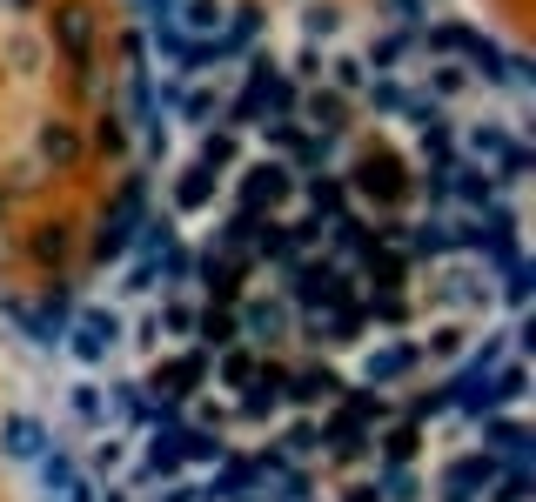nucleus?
<instances>
[{
    "label": "nucleus",
    "mask_w": 536,
    "mask_h": 502,
    "mask_svg": "<svg viewBox=\"0 0 536 502\" xmlns=\"http://www.w3.org/2000/svg\"><path fill=\"white\" fill-rule=\"evenodd\" d=\"M7 315H14V322H21L27 335L41 342V349H54V342L67 335V322H74V295H67V288H47V295H41V308L7 302Z\"/></svg>",
    "instance_id": "obj_1"
},
{
    "label": "nucleus",
    "mask_w": 536,
    "mask_h": 502,
    "mask_svg": "<svg viewBox=\"0 0 536 502\" xmlns=\"http://www.w3.org/2000/svg\"><path fill=\"white\" fill-rule=\"evenodd\" d=\"M114 342H121V322H114L108 308H81V315H74V328H67V349L81 355V362H108V349Z\"/></svg>",
    "instance_id": "obj_2"
},
{
    "label": "nucleus",
    "mask_w": 536,
    "mask_h": 502,
    "mask_svg": "<svg viewBox=\"0 0 536 502\" xmlns=\"http://www.w3.org/2000/svg\"><path fill=\"white\" fill-rule=\"evenodd\" d=\"M47 34H54V47H61L74 67H88V54H94V14L88 7H54Z\"/></svg>",
    "instance_id": "obj_3"
},
{
    "label": "nucleus",
    "mask_w": 536,
    "mask_h": 502,
    "mask_svg": "<svg viewBox=\"0 0 536 502\" xmlns=\"http://www.w3.org/2000/svg\"><path fill=\"white\" fill-rule=\"evenodd\" d=\"M302 308H329V302H349V288L329 262H295V288H289Z\"/></svg>",
    "instance_id": "obj_4"
},
{
    "label": "nucleus",
    "mask_w": 536,
    "mask_h": 502,
    "mask_svg": "<svg viewBox=\"0 0 536 502\" xmlns=\"http://www.w3.org/2000/svg\"><path fill=\"white\" fill-rule=\"evenodd\" d=\"M282 195H289V168H282V161H255V168L242 175V208H248V215L275 208Z\"/></svg>",
    "instance_id": "obj_5"
},
{
    "label": "nucleus",
    "mask_w": 536,
    "mask_h": 502,
    "mask_svg": "<svg viewBox=\"0 0 536 502\" xmlns=\"http://www.w3.org/2000/svg\"><path fill=\"white\" fill-rule=\"evenodd\" d=\"M295 108H302V121H295V128L302 134H315V141H335V134H342V121H349V101H342V94H309V101H295Z\"/></svg>",
    "instance_id": "obj_6"
},
{
    "label": "nucleus",
    "mask_w": 536,
    "mask_h": 502,
    "mask_svg": "<svg viewBox=\"0 0 536 502\" xmlns=\"http://www.w3.org/2000/svg\"><path fill=\"white\" fill-rule=\"evenodd\" d=\"M443 195H456L463 208H476V215H490L496 208V175L490 168H443Z\"/></svg>",
    "instance_id": "obj_7"
},
{
    "label": "nucleus",
    "mask_w": 536,
    "mask_h": 502,
    "mask_svg": "<svg viewBox=\"0 0 536 502\" xmlns=\"http://www.w3.org/2000/svg\"><path fill=\"white\" fill-rule=\"evenodd\" d=\"M356 195H369V201H396L402 195V168L396 161H382V154H369V161H356Z\"/></svg>",
    "instance_id": "obj_8"
},
{
    "label": "nucleus",
    "mask_w": 536,
    "mask_h": 502,
    "mask_svg": "<svg viewBox=\"0 0 536 502\" xmlns=\"http://www.w3.org/2000/svg\"><path fill=\"white\" fill-rule=\"evenodd\" d=\"M0 449L14 462H34V456H47V429L34 415H7V422H0Z\"/></svg>",
    "instance_id": "obj_9"
},
{
    "label": "nucleus",
    "mask_w": 536,
    "mask_h": 502,
    "mask_svg": "<svg viewBox=\"0 0 536 502\" xmlns=\"http://www.w3.org/2000/svg\"><path fill=\"white\" fill-rule=\"evenodd\" d=\"M208 375V355H181V362H168V369H155V389L148 395H161V402H175V395H188Z\"/></svg>",
    "instance_id": "obj_10"
},
{
    "label": "nucleus",
    "mask_w": 536,
    "mask_h": 502,
    "mask_svg": "<svg viewBox=\"0 0 536 502\" xmlns=\"http://www.w3.org/2000/svg\"><path fill=\"white\" fill-rule=\"evenodd\" d=\"M235 322H242L255 342H282V335H289V302H248Z\"/></svg>",
    "instance_id": "obj_11"
},
{
    "label": "nucleus",
    "mask_w": 536,
    "mask_h": 502,
    "mask_svg": "<svg viewBox=\"0 0 536 502\" xmlns=\"http://www.w3.org/2000/svg\"><path fill=\"white\" fill-rule=\"evenodd\" d=\"M282 389H289V402H302V409H315V402H335V395H342V382H335L329 369H302V375H289Z\"/></svg>",
    "instance_id": "obj_12"
},
{
    "label": "nucleus",
    "mask_w": 536,
    "mask_h": 502,
    "mask_svg": "<svg viewBox=\"0 0 536 502\" xmlns=\"http://www.w3.org/2000/svg\"><path fill=\"white\" fill-rule=\"evenodd\" d=\"M255 34H262V7H255V0H242V7L228 14V34L215 41V54H242V47H255Z\"/></svg>",
    "instance_id": "obj_13"
},
{
    "label": "nucleus",
    "mask_w": 536,
    "mask_h": 502,
    "mask_svg": "<svg viewBox=\"0 0 536 502\" xmlns=\"http://www.w3.org/2000/svg\"><path fill=\"white\" fill-rule=\"evenodd\" d=\"M168 21H175L181 34H188V41H195V34H201V41H208V34L222 27V0H181V7H175V14H168Z\"/></svg>",
    "instance_id": "obj_14"
},
{
    "label": "nucleus",
    "mask_w": 536,
    "mask_h": 502,
    "mask_svg": "<svg viewBox=\"0 0 536 502\" xmlns=\"http://www.w3.org/2000/svg\"><path fill=\"white\" fill-rule=\"evenodd\" d=\"M141 208H148V181L128 175L121 181V195H114V208H108V228H141V221H148Z\"/></svg>",
    "instance_id": "obj_15"
},
{
    "label": "nucleus",
    "mask_w": 536,
    "mask_h": 502,
    "mask_svg": "<svg viewBox=\"0 0 536 502\" xmlns=\"http://www.w3.org/2000/svg\"><path fill=\"white\" fill-rule=\"evenodd\" d=\"M416 355H423L416 342H389V349H376V355H369V369H362V375H369V382H396V375H409V369H416Z\"/></svg>",
    "instance_id": "obj_16"
},
{
    "label": "nucleus",
    "mask_w": 536,
    "mask_h": 502,
    "mask_svg": "<svg viewBox=\"0 0 536 502\" xmlns=\"http://www.w3.org/2000/svg\"><path fill=\"white\" fill-rule=\"evenodd\" d=\"M255 369H262V355H255V349H222V355H215V382H222V389H248Z\"/></svg>",
    "instance_id": "obj_17"
},
{
    "label": "nucleus",
    "mask_w": 536,
    "mask_h": 502,
    "mask_svg": "<svg viewBox=\"0 0 536 502\" xmlns=\"http://www.w3.org/2000/svg\"><path fill=\"white\" fill-rule=\"evenodd\" d=\"M208 201H215V175H208V168H188V175L175 181V208H188V215H201V208H208Z\"/></svg>",
    "instance_id": "obj_18"
},
{
    "label": "nucleus",
    "mask_w": 536,
    "mask_h": 502,
    "mask_svg": "<svg viewBox=\"0 0 536 502\" xmlns=\"http://www.w3.org/2000/svg\"><path fill=\"white\" fill-rule=\"evenodd\" d=\"M195 335L208 342V349H235L242 322H235V308H208V315H195Z\"/></svg>",
    "instance_id": "obj_19"
},
{
    "label": "nucleus",
    "mask_w": 536,
    "mask_h": 502,
    "mask_svg": "<svg viewBox=\"0 0 536 502\" xmlns=\"http://www.w3.org/2000/svg\"><path fill=\"white\" fill-rule=\"evenodd\" d=\"M41 154L54 168H74V161H81V134L67 128V121H54V128H41Z\"/></svg>",
    "instance_id": "obj_20"
},
{
    "label": "nucleus",
    "mask_w": 536,
    "mask_h": 502,
    "mask_svg": "<svg viewBox=\"0 0 536 502\" xmlns=\"http://www.w3.org/2000/svg\"><path fill=\"white\" fill-rule=\"evenodd\" d=\"M496 482V456H463L456 469H449V489L456 496H469V489H490Z\"/></svg>",
    "instance_id": "obj_21"
},
{
    "label": "nucleus",
    "mask_w": 536,
    "mask_h": 502,
    "mask_svg": "<svg viewBox=\"0 0 536 502\" xmlns=\"http://www.w3.org/2000/svg\"><path fill=\"white\" fill-rule=\"evenodd\" d=\"M175 449H181V462H222L228 456L215 429H175Z\"/></svg>",
    "instance_id": "obj_22"
},
{
    "label": "nucleus",
    "mask_w": 536,
    "mask_h": 502,
    "mask_svg": "<svg viewBox=\"0 0 536 502\" xmlns=\"http://www.w3.org/2000/svg\"><path fill=\"white\" fill-rule=\"evenodd\" d=\"M329 241L342 248V255H369L376 241H369V228H362L356 215H329Z\"/></svg>",
    "instance_id": "obj_23"
},
{
    "label": "nucleus",
    "mask_w": 536,
    "mask_h": 502,
    "mask_svg": "<svg viewBox=\"0 0 536 502\" xmlns=\"http://www.w3.org/2000/svg\"><path fill=\"white\" fill-rule=\"evenodd\" d=\"M523 389H530V369H523V362L490 369V402H496V409H503V402H523Z\"/></svg>",
    "instance_id": "obj_24"
},
{
    "label": "nucleus",
    "mask_w": 536,
    "mask_h": 502,
    "mask_svg": "<svg viewBox=\"0 0 536 502\" xmlns=\"http://www.w3.org/2000/svg\"><path fill=\"white\" fill-rule=\"evenodd\" d=\"M175 469H181L175 436H155V442H148V462H141V476H148V482H161V476H175Z\"/></svg>",
    "instance_id": "obj_25"
},
{
    "label": "nucleus",
    "mask_w": 536,
    "mask_h": 502,
    "mask_svg": "<svg viewBox=\"0 0 536 502\" xmlns=\"http://www.w3.org/2000/svg\"><path fill=\"white\" fill-rule=\"evenodd\" d=\"M302 195H309L315 221H329V215H342V181H335V175H315L309 188H302Z\"/></svg>",
    "instance_id": "obj_26"
},
{
    "label": "nucleus",
    "mask_w": 536,
    "mask_h": 502,
    "mask_svg": "<svg viewBox=\"0 0 536 502\" xmlns=\"http://www.w3.org/2000/svg\"><path fill=\"white\" fill-rule=\"evenodd\" d=\"M483 436H490L503 456H523V449H530V429H523V422H496V415H483Z\"/></svg>",
    "instance_id": "obj_27"
},
{
    "label": "nucleus",
    "mask_w": 536,
    "mask_h": 502,
    "mask_svg": "<svg viewBox=\"0 0 536 502\" xmlns=\"http://www.w3.org/2000/svg\"><path fill=\"white\" fill-rule=\"evenodd\" d=\"M201 282H208V295H215V302H235V262H222V255H208V262H201Z\"/></svg>",
    "instance_id": "obj_28"
},
{
    "label": "nucleus",
    "mask_w": 536,
    "mask_h": 502,
    "mask_svg": "<svg viewBox=\"0 0 536 502\" xmlns=\"http://www.w3.org/2000/svg\"><path fill=\"white\" fill-rule=\"evenodd\" d=\"M302 27H309V41H329L335 27H342V7H335V0H309V14H302Z\"/></svg>",
    "instance_id": "obj_29"
},
{
    "label": "nucleus",
    "mask_w": 536,
    "mask_h": 502,
    "mask_svg": "<svg viewBox=\"0 0 536 502\" xmlns=\"http://www.w3.org/2000/svg\"><path fill=\"white\" fill-rule=\"evenodd\" d=\"M349 402H342V422H382L389 415V402L382 395H362V389H342Z\"/></svg>",
    "instance_id": "obj_30"
},
{
    "label": "nucleus",
    "mask_w": 536,
    "mask_h": 502,
    "mask_svg": "<svg viewBox=\"0 0 536 502\" xmlns=\"http://www.w3.org/2000/svg\"><path fill=\"white\" fill-rule=\"evenodd\" d=\"M94 148L114 154V161L128 154V128H121V114H101V121H94Z\"/></svg>",
    "instance_id": "obj_31"
},
{
    "label": "nucleus",
    "mask_w": 536,
    "mask_h": 502,
    "mask_svg": "<svg viewBox=\"0 0 536 502\" xmlns=\"http://www.w3.org/2000/svg\"><path fill=\"white\" fill-rule=\"evenodd\" d=\"M315 449H322V422H295L282 436V456H315Z\"/></svg>",
    "instance_id": "obj_32"
},
{
    "label": "nucleus",
    "mask_w": 536,
    "mask_h": 502,
    "mask_svg": "<svg viewBox=\"0 0 536 502\" xmlns=\"http://www.w3.org/2000/svg\"><path fill=\"white\" fill-rule=\"evenodd\" d=\"M34 262H41V268L67 262V228H41V235H34Z\"/></svg>",
    "instance_id": "obj_33"
},
{
    "label": "nucleus",
    "mask_w": 536,
    "mask_h": 502,
    "mask_svg": "<svg viewBox=\"0 0 536 502\" xmlns=\"http://www.w3.org/2000/svg\"><path fill=\"white\" fill-rule=\"evenodd\" d=\"M34 462H41V489H47V496H54V489H67V482H74V462H67L61 449H54V456H34Z\"/></svg>",
    "instance_id": "obj_34"
},
{
    "label": "nucleus",
    "mask_w": 536,
    "mask_h": 502,
    "mask_svg": "<svg viewBox=\"0 0 536 502\" xmlns=\"http://www.w3.org/2000/svg\"><path fill=\"white\" fill-rule=\"evenodd\" d=\"M530 282H536V275H530V262L503 268V302H510V308H523V302H530Z\"/></svg>",
    "instance_id": "obj_35"
},
{
    "label": "nucleus",
    "mask_w": 536,
    "mask_h": 502,
    "mask_svg": "<svg viewBox=\"0 0 536 502\" xmlns=\"http://www.w3.org/2000/svg\"><path fill=\"white\" fill-rule=\"evenodd\" d=\"M228 161H235V134H208V141H201V168L215 175V168H228Z\"/></svg>",
    "instance_id": "obj_36"
},
{
    "label": "nucleus",
    "mask_w": 536,
    "mask_h": 502,
    "mask_svg": "<svg viewBox=\"0 0 536 502\" xmlns=\"http://www.w3.org/2000/svg\"><path fill=\"white\" fill-rule=\"evenodd\" d=\"M168 241H175V221H168V215H148V221H141V248H148V255H161Z\"/></svg>",
    "instance_id": "obj_37"
},
{
    "label": "nucleus",
    "mask_w": 536,
    "mask_h": 502,
    "mask_svg": "<svg viewBox=\"0 0 536 502\" xmlns=\"http://www.w3.org/2000/svg\"><path fill=\"white\" fill-rule=\"evenodd\" d=\"M402 54H409V34H389V41L369 47V67H382V74H389V67L402 61Z\"/></svg>",
    "instance_id": "obj_38"
},
{
    "label": "nucleus",
    "mask_w": 536,
    "mask_h": 502,
    "mask_svg": "<svg viewBox=\"0 0 536 502\" xmlns=\"http://www.w3.org/2000/svg\"><path fill=\"white\" fill-rule=\"evenodd\" d=\"M128 255V228H101V241H94V262L108 268V262H121Z\"/></svg>",
    "instance_id": "obj_39"
},
{
    "label": "nucleus",
    "mask_w": 536,
    "mask_h": 502,
    "mask_svg": "<svg viewBox=\"0 0 536 502\" xmlns=\"http://www.w3.org/2000/svg\"><path fill=\"white\" fill-rule=\"evenodd\" d=\"M389 462H416V422H402V429H389Z\"/></svg>",
    "instance_id": "obj_40"
},
{
    "label": "nucleus",
    "mask_w": 536,
    "mask_h": 502,
    "mask_svg": "<svg viewBox=\"0 0 536 502\" xmlns=\"http://www.w3.org/2000/svg\"><path fill=\"white\" fill-rule=\"evenodd\" d=\"M155 275H161V268H155V255H141V262L128 268V288H121V295H148V288H155Z\"/></svg>",
    "instance_id": "obj_41"
},
{
    "label": "nucleus",
    "mask_w": 536,
    "mask_h": 502,
    "mask_svg": "<svg viewBox=\"0 0 536 502\" xmlns=\"http://www.w3.org/2000/svg\"><path fill=\"white\" fill-rule=\"evenodd\" d=\"M443 409H449V389H429L409 402V422H429V415H443Z\"/></svg>",
    "instance_id": "obj_42"
},
{
    "label": "nucleus",
    "mask_w": 536,
    "mask_h": 502,
    "mask_svg": "<svg viewBox=\"0 0 536 502\" xmlns=\"http://www.w3.org/2000/svg\"><path fill=\"white\" fill-rule=\"evenodd\" d=\"M215 108H222V101H215L208 88H188V101H181V114H188V121H208Z\"/></svg>",
    "instance_id": "obj_43"
},
{
    "label": "nucleus",
    "mask_w": 536,
    "mask_h": 502,
    "mask_svg": "<svg viewBox=\"0 0 536 502\" xmlns=\"http://www.w3.org/2000/svg\"><path fill=\"white\" fill-rule=\"evenodd\" d=\"M74 415H81V422H101V389H94V382L74 389Z\"/></svg>",
    "instance_id": "obj_44"
},
{
    "label": "nucleus",
    "mask_w": 536,
    "mask_h": 502,
    "mask_svg": "<svg viewBox=\"0 0 536 502\" xmlns=\"http://www.w3.org/2000/svg\"><path fill=\"white\" fill-rule=\"evenodd\" d=\"M463 88H469V74H463L456 61H443V67H436V94H463Z\"/></svg>",
    "instance_id": "obj_45"
},
{
    "label": "nucleus",
    "mask_w": 536,
    "mask_h": 502,
    "mask_svg": "<svg viewBox=\"0 0 536 502\" xmlns=\"http://www.w3.org/2000/svg\"><path fill=\"white\" fill-rule=\"evenodd\" d=\"M362 88V61H335V94H356Z\"/></svg>",
    "instance_id": "obj_46"
},
{
    "label": "nucleus",
    "mask_w": 536,
    "mask_h": 502,
    "mask_svg": "<svg viewBox=\"0 0 536 502\" xmlns=\"http://www.w3.org/2000/svg\"><path fill=\"white\" fill-rule=\"evenodd\" d=\"M369 101H376V108H409V94H402L396 81H376V94H369Z\"/></svg>",
    "instance_id": "obj_47"
},
{
    "label": "nucleus",
    "mask_w": 536,
    "mask_h": 502,
    "mask_svg": "<svg viewBox=\"0 0 536 502\" xmlns=\"http://www.w3.org/2000/svg\"><path fill=\"white\" fill-rule=\"evenodd\" d=\"M94 469H101V476H108V469H121V442H101V449H94Z\"/></svg>",
    "instance_id": "obj_48"
},
{
    "label": "nucleus",
    "mask_w": 536,
    "mask_h": 502,
    "mask_svg": "<svg viewBox=\"0 0 536 502\" xmlns=\"http://www.w3.org/2000/svg\"><path fill=\"white\" fill-rule=\"evenodd\" d=\"M496 502H530V476H510L503 489H496Z\"/></svg>",
    "instance_id": "obj_49"
},
{
    "label": "nucleus",
    "mask_w": 536,
    "mask_h": 502,
    "mask_svg": "<svg viewBox=\"0 0 536 502\" xmlns=\"http://www.w3.org/2000/svg\"><path fill=\"white\" fill-rule=\"evenodd\" d=\"M161 322L175 328V335H195V308H168V315H161Z\"/></svg>",
    "instance_id": "obj_50"
},
{
    "label": "nucleus",
    "mask_w": 536,
    "mask_h": 502,
    "mask_svg": "<svg viewBox=\"0 0 536 502\" xmlns=\"http://www.w3.org/2000/svg\"><path fill=\"white\" fill-rule=\"evenodd\" d=\"M61 496H67V502H94V482H88V476H74V482L61 489Z\"/></svg>",
    "instance_id": "obj_51"
},
{
    "label": "nucleus",
    "mask_w": 536,
    "mask_h": 502,
    "mask_svg": "<svg viewBox=\"0 0 536 502\" xmlns=\"http://www.w3.org/2000/svg\"><path fill=\"white\" fill-rule=\"evenodd\" d=\"M342 502H382V489H376V482H356V489H349Z\"/></svg>",
    "instance_id": "obj_52"
},
{
    "label": "nucleus",
    "mask_w": 536,
    "mask_h": 502,
    "mask_svg": "<svg viewBox=\"0 0 536 502\" xmlns=\"http://www.w3.org/2000/svg\"><path fill=\"white\" fill-rule=\"evenodd\" d=\"M402 7V21H423V0H396Z\"/></svg>",
    "instance_id": "obj_53"
},
{
    "label": "nucleus",
    "mask_w": 536,
    "mask_h": 502,
    "mask_svg": "<svg viewBox=\"0 0 536 502\" xmlns=\"http://www.w3.org/2000/svg\"><path fill=\"white\" fill-rule=\"evenodd\" d=\"M161 502H201V496H195V489H168Z\"/></svg>",
    "instance_id": "obj_54"
},
{
    "label": "nucleus",
    "mask_w": 536,
    "mask_h": 502,
    "mask_svg": "<svg viewBox=\"0 0 536 502\" xmlns=\"http://www.w3.org/2000/svg\"><path fill=\"white\" fill-rule=\"evenodd\" d=\"M7 7H14V14H34V0H7Z\"/></svg>",
    "instance_id": "obj_55"
},
{
    "label": "nucleus",
    "mask_w": 536,
    "mask_h": 502,
    "mask_svg": "<svg viewBox=\"0 0 536 502\" xmlns=\"http://www.w3.org/2000/svg\"><path fill=\"white\" fill-rule=\"evenodd\" d=\"M449 502H469V496H456V489H449Z\"/></svg>",
    "instance_id": "obj_56"
},
{
    "label": "nucleus",
    "mask_w": 536,
    "mask_h": 502,
    "mask_svg": "<svg viewBox=\"0 0 536 502\" xmlns=\"http://www.w3.org/2000/svg\"><path fill=\"white\" fill-rule=\"evenodd\" d=\"M0 215H7V195H0Z\"/></svg>",
    "instance_id": "obj_57"
},
{
    "label": "nucleus",
    "mask_w": 536,
    "mask_h": 502,
    "mask_svg": "<svg viewBox=\"0 0 536 502\" xmlns=\"http://www.w3.org/2000/svg\"><path fill=\"white\" fill-rule=\"evenodd\" d=\"M108 502H128V496H108Z\"/></svg>",
    "instance_id": "obj_58"
}]
</instances>
